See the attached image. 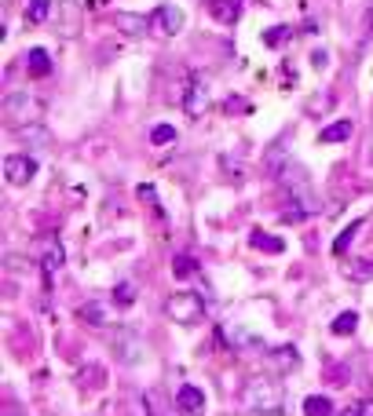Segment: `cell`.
Returning <instances> with one entry per match:
<instances>
[{"label": "cell", "mask_w": 373, "mask_h": 416, "mask_svg": "<svg viewBox=\"0 0 373 416\" xmlns=\"http://www.w3.org/2000/svg\"><path fill=\"white\" fill-rule=\"evenodd\" d=\"M176 409L187 413V416H201V413H205L201 387H194V384H183V387H179V391H176Z\"/></svg>", "instance_id": "obj_6"}, {"label": "cell", "mask_w": 373, "mask_h": 416, "mask_svg": "<svg viewBox=\"0 0 373 416\" xmlns=\"http://www.w3.org/2000/svg\"><path fill=\"white\" fill-rule=\"evenodd\" d=\"M62 263V245L59 241H51L48 245V252H44V274H55V267Z\"/></svg>", "instance_id": "obj_22"}, {"label": "cell", "mask_w": 373, "mask_h": 416, "mask_svg": "<svg viewBox=\"0 0 373 416\" xmlns=\"http://www.w3.org/2000/svg\"><path fill=\"white\" fill-rule=\"evenodd\" d=\"M329 329L337 332V336H352V332L358 329V314H355V310H344V314H337V318H333V325H329Z\"/></svg>", "instance_id": "obj_16"}, {"label": "cell", "mask_w": 373, "mask_h": 416, "mask_svg": "<svg viewBox=\"0 0 373 416\" xmlns=\"http://www.w3.org/2000/svg\"><path fill=\"white\" fill-rule=\"evenodd\" d=\"M26 59H30L26 66H30L33 77H48V73H51V59H48V51H44V48H33Z\"/></svg>", "instance_id": "obj_14"}, {"label": "cell", "mask_w": 373, "mask_h": 416, "mask_svg": "<svg viewBox=\"0 0 373 416\" xmlns=\"http://www.w3.org/2000/svg\"><path fill=\"white\" fill-rule=\"evenodd\" d=\"M212 102V88H209V77L205 73H194L183 88V110L190 117H205V110H209Z\"/></svg>", "instance_id": "obj_4"}, {"label": "cell", "mask_w": 373, "mask_h": 416, "mask_svg": "<svg viewBox=\"0 0 373 416\" xmlns=\"http://www.w3.org/2000/svg\"><path fill=\"white\" fill-rule=\"evenodd\" d=\"M333 409H337V406H333L326 395H307L304 398V416H337Z\"/></svg>", "instance_id": "obj_12"}, {"label": "cell", "mask_w": 373, "mask_h": 416, "mask_svg": "<svg viewBox=\"0 0 373 416\" xmlns=\"http://www.w3.org/2000/svg\"><path fill=\"white\" fill-rule=\"evenodd\" d=\"M256 416H286V413H282V409H271V413H256Z\"/></svg>", "instance_id": "obj_28"}, {"label": "cell", "mask_w": 373, "mask_h": 416, "mask_svg": "<svg viewBox=\"0 0 373 416\" xmlns=\"http://www.w3.org/2000/svg\"><path fill=\"white\" fill-rule=\"evenodd\" d=\"M282 398H286V391H282V384L271 380V376H256V380H249L242 387V406L253 409V413L282 409Z\"/></svg>", "instance_id": "obj_1"}, {"label": "cell", "mask_w": 373, "mask_h": 416, "mask_svg": "<svg viewBox=\"0 0 373 416\" xmlns=\"http://www.w3.org/2000/svg\"><path fill=\"white\" fill-rule=\"evenodd\" d=\"M363 409V416H373V401H366V406H358Z\"/></svg>", "instance_id": "obj_27"}, {"label": "cell", "mask_w": 373, "mask_h": 416, "mask_svg": "<svg viewBox=\"0 0 373 416\" xmlns=\"http://www.w3.org/2000/svg\"><path fill=\"white\" fill-rule=\"evenodd\" d=\"M158 26H161V33L176 37L179 30H183V11H179L176 4H161L158 8Z\"/></svg>", "instance_id": "obj_9"}, {"label": "cell", "mask_w": 373, "mask_h": 416, "mask_svg": "<svg viewBox=\"0 0 373 416\" xmlns=\"http://www.w3.org/2000/svg\"><path fill=\"white\" fill-rule=\"evenodd\" d=\"M370 30H373V8H370Z\"/></svg>", "instance_id": "obj_30"}, {"label": "cell", "mask_w": 373, "mask_h": 416, "mask_svg": "<svg viewBox=\"0 0 373 416\" xmlns=\"http://www.w3.org/2000/svg\"><path fill=\"white\" fill-rule=\"evenodd\" d=\"M249 241H253V249H260V252H282L286 249V241L275 238V234H264V230H253Z\"/></svg>", "instance_id": "obj_13"}, {"label": "cell", "mask_w": 373, "mask_h": 416, "mask_svg": "<svg viewBox=\"0 0 373 416\" xmlns=\"http://www.w3.org/2000/svg\"><path fill=\"white\" fill-rule=\"evenodd\" d=\"M110 343L118 347V358H121V361H128V366H132V361H139V340H136L132 332H113Z\"/></svg>", "instance_id": "obj_8"}, {"label": "cell", "mask_w": 373, "mask_h": 416, "mask_svg": "<svg viewBox=\"0 0 373 416\" xmlns=\"http://www.w3.org/2000/svg\"><path fill=\"white\" fill-rule=\"evenodd\" d=\"M358 230H363V219H355V223H348V227H344V234H340L337 241H333V252H337V256H344V252H348V245L358 238Z\"/></svg>", "instance_id": "obj_19"}, {"label": "cell", "mask_w": 373, "mask_h": 416, "mask_svg": "<svg viewBox=\"0 0 373 416\" xmlns=\"http://www.w3.org/2000/svg\"><path fill=\"white\" fill-rule=\"evenodd\" d=\"M165 314H169L176 325H198L205 318V300L198 292H190V289L172 292L169 300H165Z\"/></svg>", "instance_id": "obj_3"}, {"label": "cell", "mask_w": 373, "mask_h": 416, "mask_svg": "<svg viewBox=\"0 0 373 416\" xmlns=\"http://www.w3.org/2000/svg\"><path fill=\"white\" fill-rule=\"evenodd\" d=\"M37 176V161L26 158V153H11V158H4V179L15 187H26L30 179Z\"/></svg>", "instance_id": "obj_5"}, {"label": "cell", "mask_w": 373, "mask_h": 416, "mask_svg": "<svg viewBox=\"0 0 373 416\" xmlns=\"http://www.w3.org/2000/svg\"><path fill=\"white\" fill-rule=\"evenodd\" d=\"M209 15L224 26H235L242 19V0H209Z\"/></svg>", "instance_id": "obj_7"}, {"label": "cell", "mask_w": 373, "mask_h": 416, "mask_svg": "<svg viewBox=\"0 0 373 416\" xmlns=\"http://www.w3.org/2000/svg\"><path fill=\"white\" fill-rule=\"evenodd\" d=\"M172 139H176V128H172V124H158V128L150 132V142H154V146H169Z\"/></svg>", "instance_id": "obj_24"}, {"label": "cell", "mask_w": 373, "mask_h": 416, "mask_svg": "<svg viewBox=\"0 0 373 416\" xmlns=\"http://www.w3.org/2000/svg\"><path fill=\"white\" fill-rule=\"evenodd\" d=\"M289 37H293V30H289V26H275V30H267V33H264V44L282 48V44L289 41Z\"/></svg>", "instance_id": "obj_23"}, {"label": "cell", "mask_w": 373, "mask_h": 416, "mask_svg": "<svg viewBox=\"0 0 373 416\" xmlns=\"http://www.w3.org/2000/svg\"><path fill=\"white\" fill-rule=\"evenodd\" d=\"M293 366H297V347H278V350H271V369L289 372Z\"/></svg>", "instance_id": "obj_15"}, {"label": "cell", "mask_w": 373, "mask_h": 416, "mask_svg": "<svg viewBox=\"0 0 373 416\" xmlns=\"http://www.w3.org/2000/svg\"><path fill=\"white\" fill-rule=\"evenodd\" d=\"M132 300H136V289H132V285H118V289H113V303L128 307Z\"/></svg>", "instance_id": "obj_26"}, {"label": "cell", "mask_w": 373, "mask_h": 416, "mask_svg": "<svg viewBox=\"0 0 373 416\" xmlns=\"http://www.w3.org/2000/svg\"><path fill=\"white\" fill-rule=\"evenodd\" d=\"M77 314H81L88 325H107V307H102V303H84Z\"/></svg>", "instance_id": "obj_20"}, {"label": "cell", "mask_w": 373, "mask_h": 416, "mask_svg": "<svg viewBox=\"0 0 373 416\" xmlns=\"http://www.w3.org/2000/svg\"><path fill=\"white\" fill-rule=\"evenodd\" d=\"M118 30L128 33V37H143L150 30V19L147 15H132V11H125V15H118Z\"/></svg>", "instance_id": "obj_10"}, {"label": "cell", "mask_w": 373, "mask_h": 416, "mask_svg": "<svg viewBox=\"0 0 373 416\" xmlns=\"http://www.w3.org/2000/svg\"><path fill=\"white\" fill-rule=\"evenodd\" d=\"M102 384H107V369H102V366H84L81 369V387H84V391L102 387Z\"/></svg>", "instance_id": "obj_18"}, {"label": "cell", "mask_w": 373, "mask_h": 416, "mask_svg": "<svg viewBox=\"0 0 373 416\" xmlns=\"http://www.w3.org/2000/svg\"><path fill=\"white\" fill-rule=\"evenodd\" d=\"M48 11H51V0H26V22L41 26L48 19Z\"/></svg>", "instance_id": "obj_17"}, {"label": "cell", "mask_w": 373, "mask_h": 416, "mask_svg": "<svg viewBox=\"0 0 373 416\" xmlns=\"http://www.w3.org/2000/svg\"><path fill=\"white\" fill-rule=\"evenodd\" d=\"M352 132H355L352 121H333L329 128L318 132V142H344V139H352Z\"/></svg>", "instance_id": "obj_11"}, {"label": "cell", "mask_w": 373, "mask_h": 416, "mask_svg": "<svg viewBox=\"0 0 373 416\" xmlns=\"http://www.w3.org/2000/svg\"><path fill=\"white\" fill-rule=\"evenodd\" d=\"M44 117V102L37 99L33 92H11L4 99V121L11 128H26V124H37Z\"/></svg>", "instance_id": "obj_2"}, {"label": "cell", "mask_w": 373, "mask_h": 416, "mask_svg": "<svg viewBox=\"0 0 373 416\" xmlns=\"http://www.w3.org/2000/svg\"><path fill=\"white\" fill-rule=\"evenodd\" d=\"M348 278H358V281L373 278V259H358V267H348Z\"/></svg>", "instance_id": "obj_25"}, {"label": "cell", "mask_w": 373, "mask_h": 416, "mask_svg": "<svg viewBox=\"0 0 373 416\" xmlns=\"http://www.w3.org/2000/svg\"><path fill=\"white\" fill-rule=\"evenodd\" d=\"M344 416H363V409H358V406H355V409H348V413H344Z\"/></svg>", "instance_id": "obj_29"}, {"label": "cell", "mask_w": 373, "mask_h": 416, "mask_svg": "<svg viewBox=\"0 0 373 416\" xmlns=\"http://www.w3.org/2000/svg\"><path fill=\"white\" fill-rule=\"evenodd\" d=\"M172 274L176 278H190V274H198V263L190 256H176L172 259Z\"/></svg>", "instance_id": "obj_21"}]
</instances>
